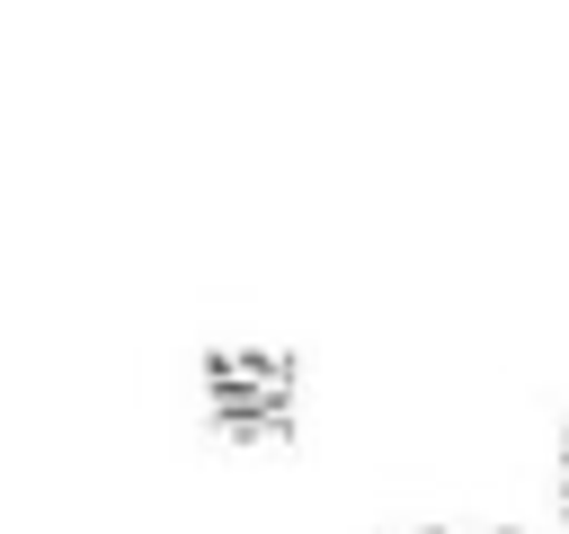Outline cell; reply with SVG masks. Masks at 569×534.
Listing matches in <instances>:
<instances>
[{"label":"cell","mask_w":569,"mask_h":534,"mask_svg":"<svg viewBox=\"0 0 569 534\" xmlns=\"http://www.w3.org/2000/svg\"><path fill=\"white\" fill-rule=\"evenodd\" d=\"M400 534H489V525H400Z\"/></svg>","instance_id":"3"},{"label":"cell","mask_w":569,"mask_h":534,"mask_svg":"<svg viewBox=\"0 0 569 534\" xmlns=\"http://www.w3.org/2000/svg\"><path fill=\"white\" fill-rule=\"evenodd\" d=\"M302 400H311V374H302L293 347L231 338V347H204L196 356V409L231 445H284L302 427Z\"/></svg>","instance_id":"1"},{"label":"cell","mask_w":569,"mask_h":534,"mask_svg":"<svg viewBox=\"0 0 569 534\" xmlns=\"http://www.w3.org/2000/svg\"><path fill=\"white\" fill-rule=\"evenodd\" d=\"M551 498H560V516H569V427L551 436Z\"/></svg>","instance_id":"2"}]
</instances>
